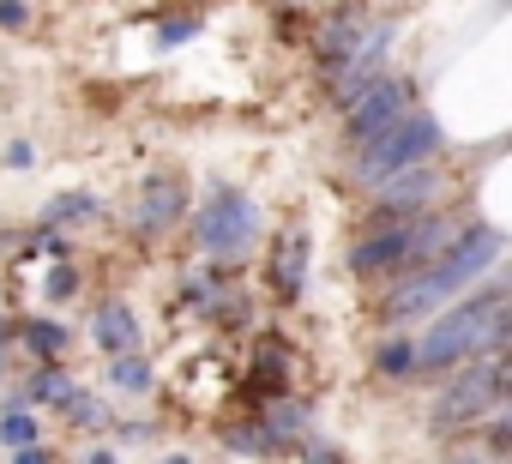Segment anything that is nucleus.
<instances>
[{
  "label": "nucleus",
  "instance_id": "f257e3e1",
  "mask_svg": "<svg viewBox=\"0 0 512 464\" xmlns=\"http://www.w3.org/2000/svg\"><path fill=\"white\" fill-rule=\"evenodd\" d=\"M500 248H506V242H500V229H464V236H458V242L422 272V278H404V284L386 296L380 314H386V320H428L446 296L470 290V284L500 260Z\"/></svg>",
  "mask_w": 512,
  "mask_h": 464
},
{
  "label": "nucleus",
  "instance_id": "f03ea898",
  "mask_svg": "<svg viewBox=\"0 0 512 464\" xmlns=\"http://www.w3.org/2000/svg\"><path fill=\"white\" fill-rule=\"evenodd\" d=\"M500 332H506V290L494 284V290H476L458 308H446L410 350H416V368H458L476 350H494Z\"/></svg>",
  "mask_w": 512,
  "mask_h": 464
},
{
  "label": "nucleus",
  "instance_id": "7ed1b4c3",
  "mask_svg": "<svg viewBox=\"0 0 512 464\" xmlns=\"http://www.w3.org/2000/svg\"><path fill=\"white\" fill-rule=\"evenodd\" d=\"M434 145H440V121L434 115H404L398 127H386L380 139H368L362 145V163H356V175H362V187H386L392 175H404V169H422L428 157H434Z\"/></svg>",
  "mask_w": 512,
  "mask_h": 464
},
{
  "label": "nucleus",
  "instance_id": "20e7f679",
  "mask_svg": "<svg viewBox=\"0 0 512 464\" xmlns=\"http://www.w3.org/2000/svg\"><path fill=\"white\" fill-rule=\"evenodd\" d=\"M193 236H199V248H205V254L235 260V254H247V248H253V236H260V205H253L241 187H211L205 211L193 217Z\"/></svg>",
  "mask_w": 512,
  "mask_h": 464
},
{
  "label": "nucleus",
  "instance_id": "39448f33",
  "mask_svg": "<svg viewBox=\"0 0 512 464\" xmlns=\"http://www.w3.org/2000/svg\"><path fill=\"white\" fill-rule=\"evenodd\" d=\"M500 386H506L500 356H470V362L458 368V380L434 398V422H440V428H464V422L488 416V410L500 404Z\"/></svg>",
  "mask_w": 512,
  "mask_h": 464
},
{
  "label": "nucleus",
  "instance_id": "423d86ee",
  "mask_svg": "<svg viewBox=\"0 0 512 464\" xmlns=\"http://www.w3.org/2000/svg\"><path fill=\"white\" fill-rule=\"evenodd\" d=\"M386 49H392V25H386V19H374V25H368V37H362V43H356L338 67H332V97H338L344 109H350L362 91H374V85L386 79V73H380Z\"/></svg>",
  "mask_w": 512,
  "mask_h": 464
},
{
  "label": "nucleus",
  "instance_id": "0eeeda50",
  "mask_svg": "<svg viewBox=\"0 0 512 464\" xmlns=\"http://www.w3.org/2000/svg\"><path fill=\"white\" fill-rule=\"evenodd\" d=\"M404 115H410V85L386 73L374 91H362V97L350 103V139H356V145H368V139H380L386 127H398Z\"/></svg>",
  "mask_w": 512,
  "mask_h": 464
},
{
  "label": "nucleus",
  "instance_id": "6e6552de",
  "mask_svg": "<svg viewBox=\"0 0 512 464\" xmlns=\"http://www.w3.org/2000/svg\"><path fill=\"white\" fill-rule=\"evenodd\" d=\"M434 187H440V175H434L428 163L392 175V181L380 187V223H374V229H404V217H416V211L434 199Z\"/></svg>",
  "mask_w": 512,
  "mask_h": 464
},
{
  "label": "nucleus",
  "instance_id": "1a4fd4ad",
  "mask_svg": "<svg viewBox=\"0 0 512 464\" xmlns=\"http://www.w3.org/2000/svg\"><path fill=\"white\" fill-rule=\"evenodd\" d=\"M187 205V181L175 169H157L145 175V193H139V229H169Z\"/></svg>",
  "mask_w": 512,
  "mask_h": 464
},
{
  "label": "nucleus",
  "instance_id": "9d476101",
  "mask_svg": "<svg viewBox=\"0 0 512 464\" xmlns=\"http://www.w3.org/2000/svg\"><path fill=\"white\" fill-rule=\"evenodd\" d=\"M404 229H410V223H404ZM404 229H374L368 242H356V254H350V272H356V278H368V272H392V266H410Z\"/></svg>",
  "mask_w": 512,
  "mask_h": 464
},
{
  "label": "nucleus",
  "instance_id": "9b49d317",
  "mask_svg": "<svg viewBox=\"0 0 512 464\" xmlns=\"http://www.w3.org/2000/svg\"><path fill=\"white\" fill-rule=\"evenodd\" d=\"M91 332H97V344H103L109 356H133V344H139V314H133L127 302H103Z\"/></svg>",
  "mask_w": 512,
  "mask_h": 464
},
{
  "label": "nucleus",
  "instance_id": "f8f14e48",
  "mask_svg": "<svg viewBox=\"0 0 512 464\" xmlns=\"http://www.w3.org/2000/svg\"><path fill=\"white\" fill-rule=\"evenodd\" d=\"M368 25H374L368 13H326V19H320V55L338 67V61H344V55L368 37Z\"/></svg>",
  "mask_w": 512,
  "mask_h": 464
},
{
  "label": "nucleus",
  "instance_id": "ddd939ff",
  "mask_svg": "<svg viewBox=\"0 0 512 464\" xmlns=\"http://www.w3.org/2000/svg\"><path fill=\"white\" fill-rule=\"evenodd\" d=\"M278 278V296L290 302V296H302V272H308V236H302V229H290V236H284V248H278V266H272Z\"/></svg>",
  "mask_w": 512,
  "mask_h": 464
},
{
  "label": "nucleus",
  "instance_id": "4468645a",
  "mask_svg": "<svg viewBox=\"0 0 512 464\" xmlns=\"http://www.w3.org/2000/svg\"><path fill=\"white\" fill-rule=\"evenodd\" d=\"M97 217V199L91 193H61V199H49V211H43V236L55 223H91Z\"/></svg>",
  "mask_w": 512,
  "mask_h": 464
},
{
  "label": "nucleus",
  "instance_id": "2eb2a0df",
  "mask_svg": "<svg viewBox=\"0 0 512 464\" xmlns=\"http://www.w3.org/2000/svg\"><path fill=\"white\" fill-rule=\"evenodd\" d=\"M25 398H31V404H67V398H73V380H67L61 368H43V374H31Z\"/></svg>",
  "mask_w": 512,
  "mask_h": 464
},
{
  "label": "nucleus",
  "instance_id": "dca6fc26",
  "mask_svg": "<svg viewBox=\"0 0 512 464\" xmlns=\"http://www.w3.org/2000/svg\"><path fill=\"white\" fill-rule=\"evenodd\" d=\"M25 350H37V356H61V350H67V326H55V320H31V326H25Z\"/></svg>",
  "mask_w": 512,
  "mask_h": 464
},
{
  "label": "nucleus",
  "instance_id": "f3484780",
  "mask_svg": "<svg viewBox=\"0 0 512 464\" xmlns=\"http://www.w3.org/2000/svg\"><path fill=\"white\" fill-rule=\"evenodd\" d=\"M0 440H7V446H37V416L25 404H13L7 416H0Z\"/></svg>",
  "mask_w": 512,
  "mask_h": 464
},
{
  "label": "nucleus",
  "instance_id": "a211bd4d",
  "mask_svg": "<svg viewBox=\"0 0 512 464\" xmlns=\"http://www.w3.org/2000/svg\"><path fill=\"white\" fill-rule=\"evenodd\" d=\"M109 380H115L121 392H145V386H151V368H145V356H115V362H109Z\"/></svg>",
  "mask_w": 512,
  "mask_h": 464
},
{
  "label": "nucleus",
  "instance_id": "6ab92c4d",
  "mask_svg": "<svg viewBox=\"0 0 512 464\" xmlns=\"http://www.w3.org/2000/svg\"><path fill=\"white\" fill-rule=\"evenodd\" d=\"M380 374H392V380L416 374V350H410V338H392V344H380Z\"/></svg>",
  "mask_w": 512,
  "mask_h": 464
},
{
  "label": "nucleus",
  "instance_id": "aec40b11",
  "mask_svg": "<svg viewBox=\"0 0 512 464\" xmlns=\"http://www.w3.org/2000/svg\"><path fill=\"white\" fill-rule=\"evenodd\" d=\"M67 416H73L79 428H97V422H103V404H97L91 392H73V398H67Z\"/></svg>",
  "mask_w": 512,
  "mask_h": 464
},
{
  "label": "nucleus",
  "instance_id": "412c9836",
  "mask_svg": "<svg viewBox=\"0 0 512 464\" xmlns=\"http://www.w3.org/2000/svg\"><path fill=\"white\" fill-rule=\"evenodd\" d=\"M223 440H229V446H241V452H272V440H266V428H229Z\"/></svg>",
  "mask_w": 512,
  "mask_h": 464
},
{
  "label": "nucleus",
  "instance_id": "4be33fe9",
  "mask_svg": "<svg viewBox=\"0 0 512 464\" xmlns=\"http://www.w3.org/2000/svg\"><path fill=\"white\" fill-rule=\"evenodd\" d=\"M31 25V7H13V0H0V31H25Z\"/></svg>",
  "mask_w": 512,
  "mask_h": 464
},
{
  "label": "nucleus",
  "instance_id": "5701e85b",
  "mask_svg": "<svg viewBox=\"0 0 512 464\" xmlns=\"http://www.w3.org/2000/svg\"><path fill=\"white\" fill-rule=\"evenodd\" d=\"M73 284H79V278H73V266H55V278H49V296H55V302H67V296H73Z\"/></svg>",
  "mask_w": 512,
  "mask_h": 464
},
{
  "label": "nucleus",
  "instance_id": "b1692460",
  "mask_svg": "<svg viewBox=\"0 0 512 464\" xmlns=\"http://www.w3.org/2000/svg\"><path fill=\"white\" fill-rule=\"evenodd\" d=\"M193 31H199V19H169V25H163V43H187Z\"/></svg>",
  "mask_w": 512,
  "mask_h": 464
},
{
  "label": "nucleus",
  "instance_id": "393cba45",
  "mask_svg": "<svg viewBox=\"0 0 512 464\" xmlns=\"http://www.w3.org/2000/svg\"><path fill=\"white\" fill-rule=\"evenodd\" d=\"M31 157H37V151H31V145H25V139H13V145H7V163H13V169H25V163H31Z\"/></svg>",
  "mask_w": 512,
  "mask_h": 464
},
{
  "label": "nucleus",
  "instance_id": "a878e982",
  "mask_svg": "<svg viewBox=\"0 0 512 464\" xmlns=\"http://www.w3.org/2000/svg\"><path fill=\"white\" fill-rule=\"evenodd\" d=\"M308 464H344V452L338 446H308Z\"/></svg>",
  "mask_w": 512,
  "mask_h": 464
},
{
  "label": "nucleus",
  "instance_id": "bb28decb",
  "mask_svg": "<svg viewBox=\"0 0 512 464\" xmlns=\"http://www.w3.org/2000/svg\"><path fill=\"white\" fill-rule=\"evenodd\" d=\"M13 464H49V452H43V446H19Z\"/></svg>",
  "mask_w": 512,
  "mask_h": 464
},
{
  "label": "nucleus",
  "instance_id": "cd10ccee",
  "mask_svg": "<svg viewBox=\"0 0 512 464\" xmlns=\"http://www.w3.org/2000/svg\"><path fill=\"white\" fill-rule=\"evenodd\" d=\"M85 464H115V452H91V458H85Z\"/></svg>",
  "mask_w": 512,
  "mask_h": 464
},
{
  "label": "nucleus",
  "instance_id": "c85d7f7f",
  "mask_svg": "<svg viewBox=\"0 0 512 464\" xmlns=\"http://www.w3.org/2000/svg\"><path fill=\"white\" fill-rule=\"evenodd\" d=\"M446 464H482V458H476V452H464V458H446Z\"/></svg>",
  "mask_w": 512,
  "mask_h": 464
},
{
  "label": "nucleus",
  "instance_id": "c756f323",
  "mask_svg": "<svg viewBox=\"0 0 512 464\" xmlns=\"http://www.w3.org/2000/svg\"><path fill=\"white\" fill-rule=\"evenodd\" d=\"M163 464H193V458H181V452H175V458H163Z\"/></svg>",
  "mask_w": 512,
  "mask_h": 464
}]
</instances>
